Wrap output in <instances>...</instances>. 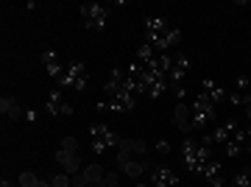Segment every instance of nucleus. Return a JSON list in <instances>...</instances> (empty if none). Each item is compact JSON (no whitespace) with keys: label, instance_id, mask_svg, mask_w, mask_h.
Listing matches in <instances>:
<instances>
[{"label":"nucleus","instance_id":"nucleus-7","mask_svg":"<svg viewBox=\"0 0 251 187\" xmlns=\"http://www.w3.org/2000/svg\"><path fill=\"white\" fill-rule=\"evenodd\" d=\"M56 162L62 165V170H64V173H67V176H75V173H81V170H84V168H81L84 162H81V157H78V154L62 151V148L56 151Z\"/></svg>","mask_w":251,"mask_h":187},{"label":"nucleus","instance_id":"nucleus-14","mask_svg":"<svg viewBox=\"0 0 251 187\" xmlns=\"http://www.w3.org/2000/svg\"><path fill=\"white\" fill-rule=\"evenodd\" d=\"M165 31H171V23L165 17H159V14H148L145 17V36H159Z\"/></svg>","mask_w":251,"mask_h":187},{"label":"nucleus","instance_id":"nucleus-35","mask_svg":"<svg viewBox=\"0 0 251 187\" xmlns=\"http://www.w3.org/2000/svg\"><path fill=\"white\" fill-rule=\"evenodd\" d=\"M246 120L251 123V107H246Z\"/></svg>","mask_w":251,"mask_h":187},{"label":"nucleus","instance_id":"nucleus-22","mask_svg":"<svg viewBox=\"0 0 251 187\" xmlns=\"http://www.w3.org/2000/svg\"><path fill=\"white\" fill-rule=\"evenodd\" d=\"M243 151H246V145L237 143V140H229V143H226V157H229V160H237Z\"/></svg>","mask_w":251,"mask_h":187},{"label":"nucleus","instance_id":"nucleus-8","mask_svg":"<svg viewBox=\"0 0 251 187\" xmlns=\"http://www.w3.org/2000/svg\"><path fill=\"white\" fill-rule=\"evenodd\" d=\"M240 126H237V120H229V123H224V126H218L215 132L209 134V137H204L201 143H206V145H212V143H229L234 137V132H237Z\"/></svg>","mask_w":251,"mask_h":187},{"label":"nucleus","instance_id":"nucleus-36","mask_svg":"<svg viewBox=\"0 0 251 187\" xmlns=\"http://www.w3.org/2000/svg\"><path fill=\"white\" fill-rule=\"evenodd\" d=\"M246 151H249V154H251V140H249V143H246Z\"/></svg>","mask_w":251,"mask_h":187},{"label":"nucleus","instance_id":"nucleus-4","mask_svg":"<svg viewBox=\"0 0 251 187\" xmlns=\"http://www.w3.org/2000/svg\"><path fill=\"white\" fill-rule=\"evenodd\" d=\"M143 42L153 45V51H156V53H168V51H173V48H179L181 31H179V28H171V31H165V34H159V36H145Z\"/></svg>","mask_w":251,"mask_h":187},{"label":"nucleus","instance_id":"nucleus-29","mask_svg":"<svg viewBox=\"0 0 251 187\" xmlns=\"http://www.w3.org/2000/svg\"><path fill=\"white\" fill-rule=\"evenodd\" d=\"M70 185H73V187H87L90 182L84 179V173H75V176H70Z\"/></svg>","mask_w":251,"mask_h":187},{"label":"nucleus","instance_id":"nucleus-19","mask_svg":"<svg viewBox=\"0 0 251 187\" xmlns=\"http://www.w3.org/2000/svg\"><path fill=\"white\" fill-rule=\"evenodd\" d=\"M156 51H153V45H148V42H143L140 48H137V62H143V64H148L151 59H156Z\"/></svg>","mask_w":251,"mask_h":187},{"label":"nucleus","instance_id":"nucleus-33","mask_svg":"<svg viewBox=\"0 0 251 187\" xmlns=\"http://www.w3.org/2000/svg\"><path fill=\"white\" fill-rule=\"evenodd\" d=\"M0 187H14V185H11V182H9L6 176H3V179H0Z\"/></svg>","mask_w":251,"mask_h":187},{"label":"nucleus","instance_id":"nucleus-21","mask_svg":"<svg viewBox=\"0 0 251 187\" xmlns=\"http://www.w3.org/2000/svg\"><path fill=\"white\" fill-rule=\"evenodd\" d=\"M171 89V84H168V79H159V81H153L151 87H148V98H162L165 92Z\"/></svg>","mask_w":251,"mask_h":187},{"label":"nucleus","instance_id":"nucleus-34","mask_svg":"<svg viewBox=\"0 0 251 187\" xmlns=\"http://www.w3.org/2000/svg\"><path fill=\"white\" fill-rule=\"evenodd\" d=\"M36 187H53V185H50V182H42V179H39V182H36Z\"/></svg>","mask_w":251,"mask_h":187},{"label":"nucleus","instance_id":"nucleus-12","mask_svg":"<svg viewBox=\"0 0 251 187\" xmlns=\"http://www.w3.org/2000/svg\"><path fill=\"white\" fill-rule=\"evenodd\" d=\"M0 112L9 117V120H23V117H25V109L20 107V101H17V98H11V95L0 98Z\"/></svg>","mask_w":251,"mask_h":187},{"label":"nucleus","instance_id":"nucleus-32","mask_svg":"<svg viewBox=\"0 0 251 187\" xmlns=\"http://www.w3.org/2000/svg\"><path fill=\"white\" fill-rule=\"evenodd\" d=\"M36 117H39L36 109H25V120H28V123H36Z\"/></svg>","mask_w":251,"mask_h":187},{"label":"nucleus","instance_id":"nucleus-9","mask_svg":"<svg viewBox=\"0 0 251 187\" xmlns=\"http://www.w3.org/2000/svg\"><path fill=\"white\" fill-rule=\"evenodd\" d=\"M153 168V162L151 160H128L126 165H120V170H123V176H128V179H140L145 173V170H151Z\"/></svg>","mask_w":251,"mask_h":187},{"label":"nucleus","instance_id":"nucleus-24","mask_svg":"<svg viewBox=\"0 0 251 187\" xmlns=\"http://www.w3.org/2000/svg\"><path fill=\"white\" fill-rule=\"evenodd\" d=\"M36 182H39V176H36V173H31V170L20 173V179H17L20 187H36Z\"/></svg>","mask_w":251,"mask_h":187},{"label":"nucleus","instance_id":"nucleus-3","mask_svg":"<svg viewBox=\"0 0 251 187\" xmlns=\"http://www.w3.org/2000/svg\"><path fill=\"white\" fill-rule=\"evenodd\" d=\"M145 154H148V143L143 140H120L117 145V165H126L128 160H143Z\"/></svg>","mask_w":251,"mask_h":187},{"label":"nucleus","instance_id":"nucleus-27","mask_svg":"<svg viewBox=\"0 0 251 187\" xmlns=\"http://www.w3.org/2000/svg\"><path fill=\"white\" fill-rule=\"evenodd\" d=\"M50 185H53V187H73L70 185V176H67L64 170H62V173H56V176L50 179Z\"/></svg>","mask_w":251,"mask_h":187},{"label":"nucleus","instance_id":"nucleus-37","mask_svg":"<svg viewBox=\"0 0 251 187\" xmlns=\"http://www.w3.org/2000/svg\"><path fill=\"white\" fill-rule=\"evenodd\" d=\"M134 187H151V185H143V182H137V185Z\"/></svg>","mask_w":251,"mask_h":187},{"label":"nucleus","instance_id":"nucleus-2","mask_svg":"<svg viewBox=\"0 0 251 187\" xmlns=\"http://www.w3.org/2000/svg\"><path fill=\"white\" fill-rule=\"evenodd\" d=\"M78 11H81V17H84V28L87 31H103L109 26V14L112 11L106 6H100V3H84Z\"/></svg>","mask_w":251,"mask_h":187},{"label":"nucleus","instance_id":"nucleus-11","mask_svg":"<svg viewBox=\"0 0 251 187\" xmlns=\"http://www.w3.org/2000/svg\"><path fill=\"white\" fill-rule=\"evenodd\" d=\"M201 92H204V95H209V101H212V104H221V101L229 98V92H226V89L221 87L215 79H204V81H201Z\"/></svg>","mask_w":251,"mask_h":187},{"label":"nucleus","instance_id":"nucleus-31","mask_svg":"<svg viewBox=\"0 0 251 187\" xmlns=\"http://www.w3.org/2000/svg\"><path fill=\"white\" fill-rule=\"evenodd\" d=\"M173 95H176V98H181V101H184V95H187V89H184V87H181V84H173Z\"/></svg>","mask_w":251,"mask_h":187},{"label":"nucleus","instance_id":"nucleus-16","mask_svg":"<svg viewBox=\"0 0 251 187\" xmlns=\"http://www.w3.org/2000/svg\"><path fill=\"white\" fill-rule=\"evenodd\" d=\"M62 107H64V95H62V89L56 87L53 92H50V98L45 101V112L50 117H56V115H62Z\"/></svg>","mask_w":251,"mask_h":187},{"label":"nucleus","instance_id":"nucleus-15","mask_svg":"<svg viewBox=\"0 0 251 187\" xmlns=\"http://www.w3.org/2000/svg\"><path fill=\"white\" fill-rule=\"evenodd\" d=\"M201 176L206 179V185H209V187H224L226 185L224 173H221V162H215V160L206 162V168H204V173H201Z\"/></svg>","mask_w":251,"mask_h":187},{"label":"nucleus","instance_id":"nucleus-13","mask_svg":"<svg viewBox=\"0 0 251 187\" xmlns=\"http://www.w3.org/2000/svg\"><path fill=\"white\" fill-rule=\"evenodd\" d=\"M173 115H176V129H179L181 134L193 132V123H190V104L179 101V104H176V109H173Z\"/></svg>","mask_w":251,"mask_h":187},{"label":"nucleus","instance_id":"nucleus-25","mask_svg":"<svg viewBox=\"0 0 251 187\" xmlns=\"http://www.w3.org/2000/svg\"><path fill=\"white\" fill-rule=\"evenodd\" d=\"M59 148H62V151H70V154H78V140H75V137H64Z\"/></svg>","mask_w":251,"mask_h":187},{"label":"nucleus","instance_id":"nucleus-17","mask_svg":"<svg viewBox=\"0 0 251 187\" xmlns=\"http://www.w3.org/2000/svg\"><path fill=\"white\" fill-rule=\"evenodd\" d=\"M81 173H84V179H87L90 185H100V179L106 176L100 165H84V170H81Z\"/></svg>","mask_w":251,"mask_h":187},{"label":"nucleus","instance_id":"nucleus-6","mask_svg":"<svg viewBox=\"0 0 251 187\" xmlns=\"http://www.w3.org/2000/svg\"><path fill=\"white\" fill-rule=\"evenodd\" d=\"M90 137H92V140L106 143L109 148H117V145H120V137H117V132H112L106 123H92V126H90Z\"/></svg>","mask_w":251,"mask_h":187},{"label":"nucleus","instance_id":"nucleus-10","mask_svg":"<svg viewBox=\"0 0 251 187\" xmlns=\"http://www.w3.org/2000/svg\"><path fill=\"white\" fill-rule=\"evenodd\" d=\"M137 107V95H128V92H117L115 98H109V112H131Z\"/></svg>","mask_w":251,"mask_h":187},{"label":"nucleus","instance_id":"nucleus-5","mask_svg":"<svg viewBox=\"0 0 251 187\" xmlns=\"http://www.w3.org/2000/svg\"><path fill=\"white\" fill-rule=\"evenodd\" d=\"M148 173H151V187H176L179 185V173H173L165 165H153Z\"/></svg>","mask_w":251,"mask_h":187},{"label":"nucleus","instance_id":"nucleus-26","mask_svg":"<svg viewBox=\"0 0 251 187\" xmlns=\"http://www.w3.org/2000/svg\"><path fill=\"white\" fill-rule=\"evenodd\" d=\"M173 64H176V67H181L184 73H190V67H193V59H190V56H184V53H179L176 59H173Z\"/></svg>","mask_w":251,"mask_h":187},{"label":"nucleus","instance_id":"nucleus-20","mask_svg":"<svg viewBox=\"0 0 251 187\" xmlns=\"http://www.w3.org/2000/svg\"><path fill=\"white\" fill-rule=\"evenodd\" d=\"M232 187H251V165L234 173V176H232Z\"/></svg>","mask_w":251,"mask_h":187},{"label":"nucleus","instance_id":"nucleus-30","mask_svg":"<svg viewBox=\"0 0 251 187\" xmlns=\"http://www.w3.org/2000/svg\"><path fill=\"white\" fill-rule=\"evenodd\" d=\"M153 148H156L159 154H171V143H168V140H159V143L153 145Z\"/></svg>","mask_w":251,"mask_h":187},{"label":"nucleus","instance_id":"nucleus-28","mask_svg":"<svg viewBox=\"0 0 251 187\" xmlns=\"http://www.w3.org/2000/svg\"><path fill=\"white\" fill-rule=\"evenodd\" d=\"M39 59H42V64H53V62H59V53H56V51H50V48H48V51H42V56H39Z\"/></svg>","mask_w":251,"mask_h":187},{"label":"nucleus","instance_id":"nucleus-18","mask_svg":"<svg viewBox=\"0 0 251 187\" xmlns=\"http://www.w3.org/2000/svg\"><path fill=\"white\" fill-rule=\"evenodd\" d=\"M67 76H73V84H75L78 79H87V64L78 62V59L67 62Z\"/></svg>","mask_w":251,"mask_h":187},{"label":"nucleus","instance_id":"nucleus-38","mask_svg":"<svg viewBox=\"0 0 251 187\" xmlns=\"http://www.w3.org/2000/svg\"><path fill=\"white\" fill-rule=\"evenodd\" d=\"M112 187H120V185H112Z\"/></svg>","mask_w":251,"mask_h":187},{"label":"nucleus","instance_id":"nucleus-1","mask_svg":"<svg viewBox=\"0 0 251 187\" xmlns=\"http://www.w3.org/2000/svg\"><path fill=\"white\" fill-rule=\"evenodd\" d=\"M212 120H215V104L209 101V95L198 92L190 104V123H193V129H206V123H212Z\"/></svg>","mask_w":251,"mask_h":187},{"label":"nucleus","instance_id":"nucleus-23","mask_svg":"<svg viewBox=\"0 0 251 187\" xmlns=\"http://www.w3.org/2000/svg\"><path fill=\"white\" fill-rule=\"evenodd\" d=\"M234 92L249 95V92H251V79H249V76H237V79H234Z\"/></svg>","mask_w":251,"mask_h":187}]
</instances>
